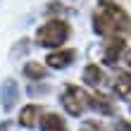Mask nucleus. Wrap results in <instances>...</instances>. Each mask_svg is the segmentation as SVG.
<instances>
[{
  "mask_svg": "<svg viewBox=\"0 0 131 131\" xmlns=\"http://www.w3.org/2000/svg\"><path fill=\"white\" fill-rule=\"evenodd\" d=\"M91 26L103 41L126 38L131 36V14L124 10V5H98L91 17Z\"/></svg>",
  "mask_w": 131,
  "mask_h": 131,
  "instance_id": "f257e3e1",
  "label": "nucleus"
},
{
  "mask_svg": "<svg viewBox=\"0 0 131 131\" xmlns=\"http://www.w3.org/2000/svg\"><path fill=\"white\" fill-rule=\"evenodd\" d=\"M69 36H72V24H69L64 17H48L36 29L34 41H36V45H41V48L57 50V48H64Z\"/></svg>",
  "mask_w": 131,
  "mask_h": 131,
  "instance_id": "f03ea898",
  "label": "nucleus"
},
{
  "mask_svg": "<svg viewBox=\"0 0 131 131\" xmlns=\"http://www.w3.org/2000/svg\"><path fill=\"white\" fill-rule=\"evenodd\" d=\"M60 105L69 117H83L86 112H91L88 103V88L76 86V83H67L60 93Z\"/></svg>",
  "mask_w": 131,
  "mask_h": 131,
  "instance_id": "7ed1b4c3",
  "label": "nucleus"
},
{
  "mask_svg": "<svg viewBox=\"0 0 131 131\" xmlns=\"http://www.w3.org/2000/svg\"><path fill=\"white\" fill-rule=\"evenodd\" d=\"M126 38H107V41L103 43V50H100V62H103L105 67L114 69L122 60H124V52H126Z\"/></svg>",
  "mask_w": 131,
  "mask_h": 131,
  "instance_id": "20e7f679",
  "label": "nucleus"
},
{
  "mask_svg": "<svg viewBox=\"0 0 131 131\" xmlns=\"http://www.w3.org/2000/svg\"><path fill=\"white\" fill-rule=\"evenodd\" d=\"M105 86H110V91L117 98L131 100V72L129 69H117L114 67L112 72L107 74V83Z\"/></svg>",
  "mask_w": 131,
  "mask_h": 131,
  "instance_id": "39448f33",
  "label": "nucleus"
},
{
  "mask_svg": "<svg viewBox=\"0 0 131 131\" xmlns=\"http://www.w3.org/2000/svg\"><path fill=\"white\" fill-rule=\"evenodd\" d=\"M88 103H91V112H98L103 117H117V105L105 91H88Z\"/></svg>",
  "mask_w": 131,
  "mask_h": 131,
  "instance_id": "423d86ee",
  "label": "nucleus"
},
{
  "mask_svg": "<svg viewBox=\"0 0 131 131\" xmlns=\"http://www.w3.org/2000/svg\"><path fill=\"white\" fill-rule=\"evenodd\" d=\"M81 81L88 91H103V86L107 83V74L103 72V67L95 62H88L81 72Z\"/></svg>",
  "mask_w": 131,
  "mask_h": 131,
  "instance_id": "0eeeda50",
  "label": "nucleus"
},
{
  "mask_svg": "<svg viewBox=\"0 0 131 131\" xmlns=\"http://www.w3.org/2000/svg\"><path fill=\"white\" fill-rule=\"evenodd\" d=\"M48 112L43 105H38V103H29L24 105L19 110L17 114V122H19V126H24V129H36L38 124H41V119H43V114Z\"/></svg>",
  "mask_w": 131,
  "mask_h": 131,
  "instance_id": "6e6552de",
  "label": "nucleus"
},
{
  "mask_svg": "<svg viewBox=\"0 0 131 131\" xmlns=\"http://www.w3.org/2000/svg\"><path fill=\"white\" fill-rule=\"evenodd\" d=\"M74 62H76L74 48H57V50H50L45 55V67H50V69H67Z\"/></svg>",
  "mask_w": 131,
  "mask_h": 131,
  "instance_id": "1a4fd4ad",
  "label": "nucleus"
},
{
  "mask_svg": "<svg viewBox=\"0 0 131 131\" xmlns=\"http://www.w3.org/2000/svg\"><path fill=\"white\" fill-rule=\"evenodd\" d=\"M0 103H3V110L10 112L14 105L19 103V86L14 79H5L3 88H0Z\"/></svg>",
  "mask_w": 131,
  "mask_h": 131,
  "instance_id": "9d476101",
  "label": "nucleus"
},
{
  "mask_svg": "<svg viewBox=\"0 0 131 131\" xmlns=\"http://www.w3.org/2000/svg\"><path fill=\"white\" fill-rule=\"evenodd\" d=\"M38 131H69V126H67V119L60 112H50L48 110L43 114L41 124H38Z\"/></svg>",
  "mask_w": 131,
  "mask_h": 131,
  "instance_id": "9b49d317",
  "label": "nucleus"
},
{
  "mask_svg": "<svg viewBox=\"0 0 131 131\" xmlns=\"http://www.w3.org/2000/svg\"><path fill=\"white\" fill-rule=\"evenodd\" d=\"M21 74H24L26 79H31V81H43L45 76H48V67L36 62V60H29V62L21 67Z\"/></svg>",
  "mask_w": 131,
  "mask_h": 131,
  "instance_id": "f8f14e48",
  "label": "nucleus"
},
{
  "mask_svg": "<svg viewBox=\"0 0 131 131\" xmlns=\"http://www.w3.org/2000/svg\"><path fill=\"white\" fill-rule=\"evenodd\" d=\"M79 131H110V126H107L103 119H83Z\"/></svg>",
  "mask_w": 131,
  "mask_h": 131,
  "instance_id": "ddd939ff",
  "label": "nucleus"
},
{
  "mask_svg": "<svg viewBox=\"0 0 131 131\" xmlns=\"http://www.w3.org/2000/svg\"><path fill=\"white\" fill-rule=\"evenodd\" d=\"M112 131H131V122L129 119H117L114 126H112Z\"/></svg>",
  "mask_w": 131,
  "mask_h": 131,
  "instance_id": "4468645a",
  "label": "nucleus"
},
{
  "mask_svg": "<svg viewBox=\"0 0 131 131\" xmlns=\"http://www.w3.org/2000/svg\"><path fill=\"white\" fill-rule=\"evenodd\" d=\"M122 62H124V67L131 72V48H126V52H124V60H122Z\"/></svg>",
  "mask_w": 131,
  "mask_h": 131,
  "instance_id": "2eb2a0df",
  "label": "nucleus"
},
{
  "mask_svg": "<svg viewBox=\"0 0 131 131\" xmlns=\"http://www.w3.org/2000/svg\"><path fill=\"white\" fill-rule=\"evenodd\" d=\"M98 5H122V0H98Z\"/></svg>",
  "mask_w": 131,
  "mask_h": 131,
  "instance_id": "dca6fc26",
  "label": "nucleus"
},
{
  "mask_svg": "<svg viewBox=\"0 0 131 131\" xmlns=\"http://www.w3.org/2000/svg\"><path fill=\"white\" fill-rule=\"evenodd\" d=\"M10 126H12L10 122H3V124H0V131H10Z\"/></svg>",
  "mask_w": 131,
  "mask_h": 131,
  "instance_id": "f3484780",
  "label": "nucleus"
},
{
  "mask_svg": "<svg viewBox=\"0 0 131 131\" xmlns=\"http://www.w3.org/2000/svg\"><path fill=\"white\" fill-rule=\"evenodd\" d=\"M129 112H131V100H129Z\"/></svg>",
  "mask_w": 131,
  "mask_h": 131,
  "instance_id": "a211bd4d",
  "label": "nucleus"
}]
</instances>
